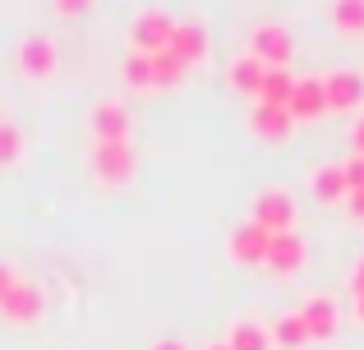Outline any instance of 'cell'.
Returning <instances> with one entry per match:
<instances>
[{
    "label": "cell",
    "instance_id": "obj_1",
    "mask_svg": "<svg viewBox=\"0 0 364 350\" xmlns=\"http://www.w3.org/2000/svg\"><path fill=\"white\" fill-rule=\"evenodd\" d=\"M249 55L267 70H291V55H295V42L282 23H258L249 33Z\"/></svg>",
    "mask_w": 364,
    "mask_h": 350
},
{
    "label": "cell",
    "instance_id": "obj_2",
    "mask_svg": "<svg viewBox=\"0 0 364 350\" xmlns=\"http://www.w3.org/2000/svg\"><path fill=\"white\" fill-rule=\"evenodd\" d=\"M323 102L337 116H350V111L364 106V74L360 70H332L323 79Z\"/></svg>",
    "mask_w": 364,
    "mask_h": 350
},
{
    "label": "cell",
    "instance_id": "obj_3",
    "mask_svg": "<svg viewBox=\"0 0 364 350\" xmlns=\"http://www.w3.org/2000/svg\"><path fill=\"white\" fill-rule=\"evenodd\" d=\"M249 222L263 226L267 235L295 231V198L286 194V189H263V194L254 198V217H249Z\"/></svg>",
    "mask_w": 364,
    "mask_h": 350
},
{
    "label": "cell",
    "instance_id": "obj_4",
    "mask_svg": "<svg viewBox=\"0 0 364 350\" xmlns=\"http://www.w3.org/2000/svg\"><path fill=\"white\" fill-rule=\"evenodd\" d=\"M92 175H97L102 185H111V189L129 185V175H134V148L129 143H92Z\"/></svg>",
    "mask_w": 364,
    "mask_h": 350
},
{
    "label": "cell",
    "instance_id": "obj_5",
    "mask_svg": "<svg viewBox=\"0 0 364 350\" xmlns=\"http://www.w3.org/2000/svg\"><path fill=\"white\" fill-rule=\"evenodd\" d=\"M263 268L277 272V277H295V272L304 268V240H300V231H277L272 240H267Z\"/></svg>",
    "mask_w": 364,
    "mask_h": 350
},
{
    "label": "cell",
    "instance_id": "obj_6",
    "mask_svg": "<svg viewBox=\"0 0 364 350\" xmlns=\"http://www.w3.org/2000/svg\"><path fill=\"white\" fill-rule=\"evenodd\" d=\"M267 240H272V235H267L263 226L240 222V226L231 231V240H226V249H231V263H240V268H263V258H267Z\"/></svg>",
    "mask_w": 364,
    "mask_h": 350
},
{
    "label": "cell",
    "instance_id": "obj_7",
    "mask_svg": "<svg viewBox=\"0 0 364 350\" xmlns=\"http://www.w3.org/2000/svg\"><path fill=\"white\" fill-rule=\"evenodd\" d=\"M300 323H304V337H309V341H332V337H337V327H341L337 300L309 295V300H304V309H300Z\"/></svg>",
    "mask_w": 364,
    "mask_h": 350
},
{
    "label": "cell",
    "instance_id": "obj_8",
    "mask_svg": "<svg viewBox=\"0 0 364 350\" xmlns=\"http://www.w3.org/2000/svg\"><path fill=\"white\" fill-rule=\"evenodd\" d=\"M171 18L166 14H139L134 18V28H129V42H134V51L139 55H157V51H166V42H171Z\"/></svg>",
    "mask_w": 364,
    "mask_h": 350
},
{
    "label": "cell",
    "instance_id": "obj_9",
    "mask_svg": "<svg viewBox=\"0 0 364 350\" xmlns=\"http://www.w3.org/2000/svg\"><path fill=\"white\" fill-rule=\"evenodd\" d=\"M323 111H328V102H323V79H295L286 116H291L295 125H314V120H323Z\"/></svg>",
    "mask_w": 364,
    "mask_h": 350
},
{
    "label": "cell",
    "instance_id": "obj_10",
    "mask_svg": "<svg viewBox=\"0 0 364 350\" xmlns=\"http://www.w3.org/2000/svg\"><path fill=\"white\" fill-rule=\"evenodd\" d=\"M18 70L28 79H51V70H55V42L51 37H42V33L23 37L18 42Z\"/></svg>",
    "mask_w": 364,
    "mask_h": 350
},
{
    "label": "cell",
    "instance_id": "obj_11",
    "mask_svg": "<svg viewBox=\"0 0 364 350\" xmlns=\"http://www.w3.org/2000/svg\"><path fill=\"white\" fill-rule=\"evenodd\" d=\"M42 309H46L42 290L28 286V281H14V286H9V295L0 300V314H5L9 323H37V318H42Z\"/></svg>",
    "mask_w": 364,
    "mask_h": 350
},
{
    "label": "cell",
    "instance_id": "obj_12",
    "mask_svg": "<svg viewBox=\"0 0 364 350\" xmlns=\"http://www.w3.org/2000/svg\"><path fill=\"white\" fill-rule=\"evenodd\" d=\"M92 138L97 143H129V111L120 102H97L92 106Z\"/></svg>",
    "mask_w": 364,
    "mask_h": 350
},
{
    "label": "cell",
    "instance_id": "obj_13",
    "mask_svg": "<svg viewBox=\"0 0 364 350\" xmlns=\"http://www.w3.org/2000/svg\"><path fill=\"white\" fill-rule=\"evenodd\" d=\"M166 51H171V55H176V60L189 70V65H198V60L208 55V33H203L198 23H176V28H171Z\"/></svg>",
    "mask_w": 364,
    "mask_h": 350
},
{
    "label": "cell",
    "instance_id": "obj_14",
    "mask_svg": "<svg viewBox=\"0 0 364 350\" xmlns=\"http://www.w3.org/2000/svg\"><path fill=\"white\" fill-rule=\"evenodd\" d=\"M249 125H254L258 138H272V143H282V138H291L295 120L286 116V106H267V102H258L254 116H249Z\"/></svg>",
    "mask_w": 364,
    "mask_h": 350
},
{
    "label": "cell",
    "instance_id": "obj_15",
    "mask_svg": "<svg viewBox=\"0 0 364 350\" xmlns=\"http://www.w3.org/2000/svg\"><path fill=\"white\" fill-rule=\"evenodd\" d=\"M309 189H314V198H318V203H346V198H350L341 166H318V171L309 175Z\"/></svg>",
    "mask_w": 364,
    "mask_h": 350
},
{
    "label": "cell",
    "instance_id": "obj_16",
    "mask_svg": "<svg viewBox=\"0 0 364 350\" xmlns=\"http://www.w3.org/2000/svg\"><path fill=\"white\" fill-rule=\"evenodd\" d=\"M295 92V74L291 70H263V83H258V102L267 106H286Z\"/></svg>",
    "mask_w": 364,
    "mask_h": 350
},
{
    "label": "cell",
    "instance_id": "obj_17",
    "mask_svg": "<svg viewBox=\"0 0 364 350\" xmlns=\"http://www.w3.org/2000/svg\"><path fill=\"white\" fill-rule=\"evenodd\" d=\"M226 346H231V350H272V337H267L263 323H254V318H240V323H231V337H226Z\"/></svg>",
    "mask_w": 364,
    "mask_h": 350
},
{
    "label": "cell",
    "instance_id": "obj_18",
    "mask_svg": "<svg viewBox=\"0 0 364 350\" xmlns=\"http://www.w3.org/2000/svg\"><path fill=\"white\" fill-rule=\"evenodd\" d=\"M267 337H272V346H277V350H300V346H309L300 314H282L272 327H267Z\"/></svg>",
    "mask_w": 364,
    "mask_h": 350
},
{
    "label": "cell",
    "instance_id": "obj_19",
    "mask_svg": "<svg viewBox=\"0 0 364 350\" xmlns=\"http://www.w3.org/2000/svg\"><path fill=\"white\" fill-rule=\"evenodd\" d=\"M332 23L341 37H364V0H332Z\"/></svg>",
    "mask_w": 364,
    "mask_h": 350
},
{
    "label": "cell",
    "instance_id": "obj_20",
    "mask_svg": "<svg viewBox=\"0 0 364 350\" xmlns=\"http://www.w3.org/2000/svg\"><path fill=\"white\" fill-rule=\"evenodd\" d=\"M263 70H267V65H258L254 55L245 51L240 60L231 65V74H226V79H231V88H235V92H258V83H263Z\"/></svg>",
    "mask_w": 364,
    "mask_h": 350
},
{
    "label": "cell",
    "instance_id": "obj_21",
    "mask_svg": "<svg viewBox=\"0 0 364 350\" xmlns=\"http://www.w3.org/2000/svg\"><path fill=\"white\" fill-rule=\"evenodd\" d=\"M148 65H152V88H176V83L185 79V65H180L171 51L148 55Z\"/></svg>",
    "mask_w": 364,
    "mask_h": 350
},
{
    "label": "cell",
    "instance_id": "obj_22",
    "mask_svg": "<svg viewBox=\"0 0 364 350\" xmlns=\"http://www.w3.org/2000/svg\"><path fill=\"white\" fill-rule=\"evenodd\" d=\"M18 157H23V134H18V125L0 120V166H14Z\"/></svg>",
    "mask_w": 364,
    "mask_h": 350
},
{
    "label": "cell",
    "instance_id": "obj_23",
    "mask_svg": "<svg viewBox=\"0 0 364 350\" xmlns=\"http://www.w3.org/2000/svg\"><path fill=\"white\" fill-rule=\"evenodd\" d=\"M124 83H129V88H152V65H148V55L129 51V60H124Z\"/></svg>",
    "mask_w": 364,
    "mask_h": 350
},
{
    "label": "cell",
    "instance_id": "obj_24",
    "mask_svg": "<svg viewBox=\"0 0 364 350\" xmlns=\"http://www.w3.org/2000/svg\"><path fill=\"white\" fill-rule=\"evenodd\" d=\"M341 175H346V189H350V194H360V189H364V157L350 153V162H341Z\"/></svg>",
    "mask_w": 364,
    "mask_h": 350
},
{
    "label": "cell",
    "instance_id": "obj_25",
    "mask_svg": "<svg viewBox=\"0 0 364 350\" xmlns=\"http://www.w3.org/2000/svg\"><path fill=\"white\" fill-rule=\"evenodd\" d=\"M88 5H92V0H51V9L60 18H83V14H88Z\"/></svg>",
    "mask_w": 364,
    "mask_h": 350
},
{
    "label": "cell",
    "instance_id": "obj_26",
    "mask_svg": "<svg viewBox=\"0 0 364 350\" xmlns=\"http://www.w3.org/2000/svg\"><path fill=\"white\" fill-rule=\"evenodd\" d=\"M350 148H355V157H364V116H355V125H350Z\"/></svg>",
    "mask_w": 364,
    "mask_h": 350
},
{
    "label": "cell",
    "instance_id": "obj_27",
    "mask_svg": "<svg viewBox=\"0 0 364 350\" xmlns=\"http://www.w3.org/2000/svg\"><path fill=\"white\" fill-rule=\"evenodd\" d=\"M14 281H18V277H14V272H9V263H0V300L9 295V286H14Z\"/></svg>",
    "mask_w": 364,
    "mask_h": 350
},
{
    "label": "cell",
    "instance_id": "obj_28",
    "mask_svg": "<svg viewBox=\"0 0 364 350\" xmlns=\"http://www.w3.org/2000/svg\"><path fill=\"white\" fill-rule=\"evenodd\" d=\"M350 290H355V295H364V258L350 268Z\"/></svg>",
    "mask_w": 364,
    "mask_h": 350
},
{
    "label": "cell",
    "instance_id": "obj_29",
    "mask_svg": "<svg viewBox=\"0 0 364 350\" xmlns=\"http://www.w3.org/2000/svg\"><path fill=\"white\" fill-rule=\"evenodd\" d=\"M346 207H350V217H360V222H364V189H360V194H350V198H346Z\"/></svg>",
    "mask_w": 364,
    "mask_h": 350
},
{
    "label": "cell",
    "instance_id": "obj_30",
    "mask_svg": "<svg viewBox=\"0 0 364 350\" xmlns=\"http://www.w3.org/2000/svg\"><path fill=\"white\" fill-rule=\"evenodd\" d=\"M152 350H189L185 341H180V337H161V341L157 346H152Z\"/></svg>",
    "mask_w": 364,
    "mask_h": 350
},
{
    "label": "cell",
    "instance_id": "obj_31",
    "mask_svg": "<svg viewBox=\"0 0 364 350\" xmlns=\"http://www.w3.org/2000/svg\"><path fill=\"white\" fill-rule=\"evenodd\" d=\"M355 318L364 323V295H355Z\"/></svg>",
    "mask_w": 364,
    "mask_h": 350
},
{
    "label": "cell",
    "instance_id": "obj_32",
    "mask_svg": "<svg viewBox=\"0 0 364 350\" xmlns=\"http://www.w3.org/2000/svg\"><path fill=\"white\" fill-rule=\"evenodd\" d=\"M208 350H231V346H226V341H222V346H208Z\"/></svg>",
    "mask_w": 364,
    "mask_h": 350
}]
</instances>
